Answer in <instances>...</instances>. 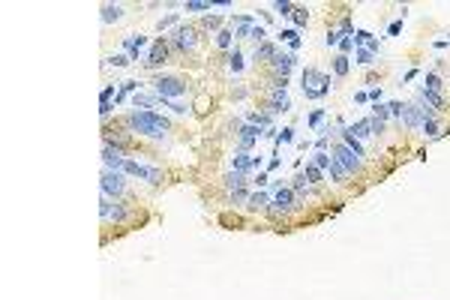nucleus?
<instances>
[{"label": "nucleus", "instance_id": "obj_1", "mask_svg": "<svg viewBox=\"0 0 450 300\" xmlns=\"http://www.w3.org/2000/svg\"><path fill=\"white\" fill-rule=\"evenodd\" d=\"M126 126L138 135H147V138H165L171 129L168 117H162L156 111H138V108L126 117Z\"/></svg>", "mask_w": 450, "mask_h": 300}, {"label": "nucleus", "instance_id": "obj_2", "mask_svg": "<svg viewBox=\"0 0 450 300\" xmlns=\"http://www.w3.org/2000/svg\"><path fill=\"white\" fill-rule=\"evenodd\" d=\"M330 93V75L315 66L303 69V96L306 99H324Z\"/></svg>", "mask_w": 450, "mask_h": 300}, {"label": "nucleus", "instance_id": "obj_3", "mask_svg": "<svg viewBox=\"0 0 450 300\" xmlns=\"http://www.w3.org/2000/svg\"><path fill=\"white\" fill-rule=\"evenodd\" d=\"M153 90H156V96L159 99H180L183 93H186V81H180V78H174V75H159L156 81H153Z\"/></svg>", "mask_w": 450, "mask_h": 300}, {"label": "nucleus", "instance_id": "obj_4", "mask_svg": "<svg viewBox=\"0 0 450 300\" xmlns=\"http://www.w3.org/2000/svg\"><path fill=\"white\" fill-rule=\"evenodd\" d=\"M123 171H102V177H99V186H102V195H108V198H120L123 192H126V183H123V177H120Z\"/></svg>", "mask_w": 450, "mask_h": 300}, {"label": "nucleus", "instance_id": "obj_5", "mask_svg": "<svg viewBox=\"0 0 450 300\" xmlns=\"http://www.w3.org/2000/svg\"><path fill=\"white\" fill-rule=\"evenodd\" d=\"M99 216H102L105 222H114V225H120V222H126V219H129V210L123 207V204L111 201L108 195H102V201H99Z\"/></svg>", "mask_w": 450, "mask_h": 300}, {"label": "nucleus", "instance_id": "obj_6", "mask_svg": "<svg viewBox=\"0 0 450 300\" xmlns=\"http://www.w3.org/2000/svg\"><path fill=\"white\" fill-rule=\"evenodd\" d=\"M171 45L177 48V51H195V45H198V36H195V27L189 24H177L174 27V36H171Z\"/></svg>", "mask_w": 450, "mask_h": 300}, {"label": "nucleus", "instance_id": "obj_7", "mask_svg": "<svg viewBox=\"0 0 450 300\" xmlns=\"http://www.w3.org/2000/svg\"><path fill=\"white\" fill-rule=\"evenodd\" d=\"M246 174H240V171H231L228 177H225V186H228V195L234 204H240V201H249V192H246Z\"/></svg>", "mask_w": 450, "mask_h": 300}, {"label": "nucleus", "instance_id": "obj_8", "mask_svg": "<svg viewBox=\"0 0 450 300\" xmlns=\"http://www.w3.org/2000/svg\"><path fill=\"white\" fill-rule=\"evenodd\" d=\"M123 174H132V177H138V180H147V183H159V180H162V171H159V168L141 165V162H135V159H126Z\"/></svg>", "mask_w": 450, "mask_h": 300}, {"label": "nucleus", "instance_id": "obj_9", "mask_svg": "<svg viewBox=\"0 0 450 300\" xmlns=\"http://www.w3.org/2000/svg\"><path fill=\"white\" fill-rule=\"evenodd\" d=\"M330 156H333V159H336V162H339V165L345 168V171H348V174H354V171H360V165H363V162H360V156H357V153H354L351 147H345V144H336V147H333V153H330Z\"/></svg>", "mask_w": 450, "mask_h": 300}, {"label": "nucleus", "instance_id": "obj_10", "mask_svg": "<svg viewBox=\"0 0 450 300\" xmlns=\"http://www.w3.org/2000/svg\"><path fill=\"white\" fill-rule=\"evenodd\" d=\"M426 117H432V111L429 108H420V105H402V123L408 126V129H423V120Z\"/></svg>", "mask_w": 450, "mask_h": 300}, {"label": "nucleus", "instance_id": "obj_11", "mask_svg": "<svg viewBox=\"0 0 450 300\" xmlns=\"http://www.w3.org/2000/svg\"><path fill=\"white\" fill-rule=\"evenodd\" d=\"M102 162H105V168H108V171H123V165H126V156H123V150H120V147H114V144H105V147H102Z\"/></svg>", "mask_w": 450, "mask_h": 300}, {"label": "nucleus", "instance_id": "obj_12", "mask_svg": "<svg viewBox=\"0 0 450 300\" xmlns=\"http://www.w3.org/2000/svg\"><path fill=\"white\" fill-rule=\"evenodd\" d=\"M270 66H273V72H276V78H288V72L294 66H297V54H282V51H276V57L270 60Z\"/></svg>", "mask_w": 450, "mask_h": 300}, {"label": "nucleus", "instance_id": "obj_13", "mask_svg": "<svg viewBox=\"0 0 450 300\" xmlns=\"http://www.w3.org/2000/svg\"><path fill=\"white\" fill-rule=\"evenodd\" d=\"M261 135H264L261 126H255V123H243V126H240V132H237V138H240V153H249V147L255 144Z\"/></svg>", "mask_w": 450, "mask_h": 300}, {"label": "nucleus", "instance_id": "obj_14", "mask_svg": "<svg viewBox=\"0 0 450 300\" xmlns=\"http://www.w3.org/2000/svg\"><path fill=\"white\" fill-rule=\"evenodd\" d=\"M294 198H297V195H294V189H291V186H282V189H276V195H273L270 204H273V210L288 213L291 207H294Z\"/></svg>", "mask_w": 450, "mask_h": 300}, {"label": "nucleus", "instance_id": "obj_15", "mask_svg": "<svg viewBox=\"0 0 450 300\" xmlns=\"http://www.w3.org/2000/svg\"><path fill=\"white\" fill-rule=\"evenodd\" d=\"M270 111H291V99H288V87H273L270 90Z\"/></svg>", "mask_w": 450, "mask_h": 300}, {"label": "nucleus", "instance_id": "obj_16", "mask_svg": "<svg viewBox=\"0 0 450 300\" xmlns=\"http://www.w3.org/2000/svg\"><path fill=\"white\" fill-rule=\"evenodd\" d=\"M258 165H261V156H252V153H237V156H231V171L246 174L249 168H258Z\"/></svg>", "mask_w": 450, "mask_h": 300}, {"label": "nucleus", "instance_id": "obj_17", "mask_svg": "<svg viewBox=\"0 0 450 300\" xmlns=\"http://www.w3.org/2000/svg\"><path fill=\"white\" fill-rule=\"evenodd\" d=\"M165 57H168V42L165 39H156L153 45H150V54H147V66H162L165 63Z\"/></svg>", "mask_w": 450, "mask_h": 300}, {"label": "nucleus", "instance_id": "obj_18", "mask_svg": "<svg viewBox=\"0 0 450 300\" xmlns=\"http://www.w3.org/2000/svg\"><path fill=\"white\" fill-rule=\"evenodd\" d=\"M255 24L258 21L252 15H237V18H234V36H237V39H249V34H252Z\"/></svg>", "mask_w": 450, "mask_h": 300}, {"label": "nucleus", "instance_id": "obj_19", "mask_svg": "<svg viewBox=\"0 0 450 300\" xmlns=\"http://www.w3.org/2000/svg\"><path fill=\"white\" fill-rule=\"evenodd\" d=\"M144 45H147V36H126L123 39V48L129 51V60H138V54L144 51Z\"/></svg>", "mask_w": 450, "mask_h": 300}, {"label": "nucleus", "instance_id": "obj_20", "mask_svg": "<svg viewBox=\"0 0 450 300\" xmlns=\"http://www.w3.org/2000/svg\"><path fill=\"white\" fill-rule=\"evenodd\" d=\"M354 45H360V48H369V51H375L378 54V39L369 34V30H354Z\"/></svg>", "mask_w": 450, "mask_h": 300}, {"label": "nucleus", "instance_id": "obj_21", "mask_svg": "<svg viewBox=\"0 0 450 300\" xmlns=\"http://www.w3.org/2000/svg\"><path fill=\"white\" fill-rule=\"evenodd\" d=\"M342 144H345V147H351L357 156H366V147H363V141H360V138H357V135H354L348 126H342Z\"/></svg>", "mask_w": 450, "mask_h": 300}, {"label": "nucleus", "instance_id": "obj_22", "mask_svg": "<svg viewBox=\"0 0 450 300\" xmlns=\"http://www.w3.org/2000/svg\"><path fill=\"white\" fill-rule=\"evenodd\" d=\"M423 102H426L429 111H444V105H447L438 90H426V87H423Z\"/></svg>", "mask_w": 450, "mask_h": 300}, {"label": "nucleus", "instance_id": "obj_23", "mask_svg": "<svg viewBox=\"0 0 450 300\" xmlns=\"http://www.w3.org/2000/svg\"><path fill=\"white\" fill-rule=\"evenodd\" d=\"M123 18V6L120 3H105L102 6V24H111V21H120Z\"/></svg>", "mask_w": 450, "mask_h": 300}, {"label": "nucleus", "instance_id": "obj_24", "mask_svg": "<svg viewBox=\"0 0 450 300\" xmlns=\"http://www.w3.org/2000/svg\"><path fill=\"white\" fill-rule=\"evenodd\" d=\"M375 57H378V54H375V51H369V48H354V60H357L360 66H372V63H375Z\"/></svg>", "mask_w": 450, "mask_h": 300}, {"label": "nucleus", "instance_id": "obj_25", "mask_svg": "<svg viewBox=\"0 0 450 300\" xmlns=\"http://www.w3.org/2000/svg\"><path fill=\"white\" fill-rule=\"evenodd\" d=\"M156 102H159L156 93H153V96H147V93H135V96H132V105H135V108H144V111H147V108H153Z\"/></svg>", "mask_w": 450, "mask_h": 300}, {"label": "nucleus", "instance_id": "obj_26", "mask_svg": "<svg viewBox=\"0 0 450 300\" xmlns=\"http://www.w3.org/2000/svg\"><path fill=\"white\" fill-rule=\"evenodd\" d=\"M273 57H276V45H270V42L255 45V60H273Z\"/></svg>", "mask_w": 450, "mask_h": 300}, {"label": "nucleus", "instance_id": "obj_27", "mask_svg": "<svg viewBox=\"0 0 450 300\" xmlns=\"http://www.w3.org/2000/svg\"><path fill=\"white\" fill-rule=\"evenodd\" d=\"M216 45H219L222 51H228V48L234 45V30H231V27H222V30L216 34Z\"/></svg>", "mask_w": 450, "mask_h": 300}, {"label": "nucleus", "instance_id": "obj_28", "mask_svg": "<svg viewBox=\"0 0 450 300\" xmlns=\"http://www.w3.org/2000/svg\"><path fill=\"white\" fill-rule=\"evenodd\" d=\"M243 66H246V60H243V54H240V51L234 48V51L228 54V69H231V72L237 75V72H243Z\"/></svg>", "mask_w": 450, "mask_h": 300}, {"label": "nucleus", "instance_id": "obj_29", "mask_svg": "<svg viewBox=\"0 0 450 300\" xmlns=\"http://www.w3.org/2000/svg\"><path fill=\"white\" fill-rule=\"evenodd\" d=\"M348 66H351V57L348 54H336L333 57V72L336 75H348Z\"/></svg>", "mask_w": 450, "mask_h": 300}, {"label": "nucleus", "instance_id": "obj_30", "mask_svg": "<svg viewBox=\"0 0 450 300\" xmlns=\"http://www.w3.org/2000/svg\"><path fill=\"white\" fill-rule=\"evenodd\" d=\"M279 39H282V42H288V45H291V54H294V51L300 48V42H303L297 30H279Z\"/></svg>", "mask_w": 450, "mask_h": 300}, {"label": "nucleus", "instance_id": "obj_31", "mask_svg": "<svg viewBox=\"0 0 450 300\" xmlns=\"http://www.w3.org/2000/svg\"><path fill=\"white\" fill-rule=\"evenodd\" d=\"M330 162H333V156H330L327 150H315V153H312V165H315V168L327 171V168H330Z\"/></svg>", "mask_w": 450, "mask_h": 300}, {"label": "nucleus", "instance_id": "obj_32", "mask_svg": "<svg viewBox=\"0 0 450 300\" xmlns=\"http://www.w3.org/2000/svg\"><path fill=\"white\" fill-rule=\"evenodd\" d=\"M327 171H330V177H333V180H336V183H348V171H345V168L339 165V162H336V159H333V162H330V168H327Z\"/></svg>", "mask_w": 450, "mask_h": 300}, {"label": "nucleus", "instance_id": "obj_33", "mask_svg": "<svg viewBox=\"0 0 450 300\" xmlns=\"http://www.w3.org/2000/svg\"><path fill=\"white\" fill-rule=\"evenodd\" d=\"M264 204H270L267 192H252V195H249V201H246V207H249V210H261Z\"/></svg>", "mask_w": 450, "mask_h": 300}, {"label": "nucleus", "instance_id": "obj_34", "mask_svg": "<svg viewBox=\"0 0 450 300\" xmlns=\"http://www.w3.org/2000/svg\"><path fill=\"white\" fill-rule=\"evenodd\" d=\"M135 90H138V81H120V93L114 96V105H117V102H123L129 93H135Z\"/></svg>", "mask_w": 450, "mask_h": 300}, {"label": "nucleus", "instance_id": "obj_35", "mask_svg": "<svg viewBox=\"0 0 450 300\" xmlns=\"http://www.w3.org/2000/svg\"><path fill=\"white\" fill-rule=\"evenodd\" d=\"M423 87H426V90H438V93H441V87H444V84H441L438 72H426V78H423Z\"/></svg>", "mask_w": 450, "mask_h": 300}, {"label": "nucleus", "instance_id": "obj_36", "mask_svg": "<svg viewBox=\"0 0 450 300\" xmlns=\"http://www.w3.org/2000/svg\"><path fill=\"white\" fill-rule=\"evenodd\" d=\"M183 9H186V12H207V9H210V0H186Z\"/></svg>", "mask_w": 450, "mask_h": 300}, {"label": "nucleus", "instance_id": "obj_37", "mask_svg": "<svg viewBox=\"0 0 450 300\" xmlns=\"http://www.w3.org/2000/svg\"><path fill=\"white\" fill-rule=\"evenodd\" d=\"M322 174H324V171H322V168H315L312 162L303 168V177H306V183H322Z\"/></svg>", "mask_w": 450, "mask_h": 300}, {"label": "nucleus", "instance_id": "obj_38", "mask_svg": "<svg viewBox=\"0 0 450 300\" xmlns=\"http://www.w3.org/2000/svg\"><path fill=\"white\" fill-rule=\"evenodd\" d=\"M357 138H369L372 135V126H369V120H360V123H354V126H348Z\"/></svg>", "mask_w": 450, "mask_h": 300}, {"label": "nucleus", "instance_id": "obj_39", "mask_svg": "<svg viewBox=\"0 0 450 300\" xmlns=\"http://www.w3.org/2000/svg\"><path fill=\"white\" fill-rule=\"evenodd\" d=\"M273 9H276V12H279L282 18L294 15V3H291V0H276V3H273Z\"/></svg>", "mask_w": 450, "mask_h": 300}, {"label": "nucleus", "instance_id": "obj_40", "mask_svg": "<svg viewBox=\"0 0 450 300\" xmlns=\"http://www.w3.org/2000/svg\"><path fill=\"white\" fill-rule=\"evenodd\" d=\"M291 18H294V24H297V27H306V21H309L306 6H294V15H291Z\"/></svg>", "mask_w": 450, "mask_h": 300}, {"label": "nucleus", "instance_id": "obj_41", "mask_svg": "<svg viewBox=\"0 0 450 300\" xmlns=\"http://www.w3.org/2000/svg\"><path fill=\"white\" fill-rule=\"evenodd\" d=\"M204 27L213 30V34H219L222 30V15H204Z\"/></svg>", "mask_w": 450, "mask_h": 300}, {"label": "nucleus", "instance_id": "obj_42", "mask_svg": "<svg viewBox=\"0 0 450 300\" xmlns=\"http://www.w3.org/2000/svg\"><path fill=\"white\" fill-rule=\"evenodd\" d=\"M246 123H255V126H270V114H267V111H264V114L252 111V114L246 117Z\"/></svg>", "mask_w": 450, "mask_h": 300}, {"label": "nucleus", "instance_id": "obj_43", "mask_svg": "<svg viewBox=\"0 0 450 300\" xmlns=\"http://www.w3.org/2000/svg\"><path fill=\"white\" fill-rule=\"evenodd\" d=\"M423 132L429 135V138H438V135H441L438 123H435V117H426V120H423Z\"/></svg>", "mask_w": 450, "mask_h": 300}, {"label": "nucleus", "instance_id": "obj_44", "mask_svg": "<svg viewBox=\"0 0 450 300\" xmlns=\"http://www.w3.org/2000/svg\"><path fill=\"white\" fill-rule=\"evenodd\" d=\"M306 186H309V183H306V177H303V171H300V174L294 177L291 189H294V195H306Z\"/></svg>", "mask_w": 450, "mask_h": 300}, {"label": "nucleus", "instance_id": "obj_45", "mask_svg": "<svg viewBox=\"0 0 450 300\" xmlns=\"http://www.w3.org/2000/svg\"><path fill=\"white\" fill-rule=\"evenodd\" d=\"M372 117L384 123L387 117H390V108H387V105H381V102H375V105H372Z\"/></svg>", "mask_w": 450, "mask_h": 300}, {"label": "nucleus", "instance_id": "obj_46", "mask_svg": "<svg viewBox=\"0 0 450 300\" xmlns=\"http://www.w3.org/2000/svg\"><path fill=\"white\" fill-rule=\"evenodd\" d=\"M105 63H108V66H129L132 60H129V54L123 51V54H114V57H108Z\"/></svg>", "mask_w": 450, "mask_h": 300}, {"label": "nucleus", "instance_id": "obj_47", "mask_svg": "<svg viewBox=\"0 0 450 300\" xmlns=\"http://www.w3.org/2000/svg\"><path fill=\"white\" fill-rule=\"evenodd\" d=\"M159 30H168V27H177V12H171V15H165L159 18V24H156Z\"/></svg>", "mask_w": 450, "mask_h": 300}, {"label": "nucleus", "instance_id": "obj_48", "mask_svg": "<svg viewBox=\"0 0 450 300\" xmlns=\"http://www.w3.org/2000/svg\"><path fill=\"white\" fill-rule=\"evenodd\" d=\"M291 141H294V129H291V126L279 129V135H276V144H291Z\"/></svg>", "mask_w": 450, "mask_h": 300}, {"label": "nucleus", "instance_id": "obj_49", "mask_svg": "<svg viewBox=\"0 0 450 300\" xmlns=\"http://www.w3.org/2000/svg\"><path fill=\"white\" fill-rule=\"evenodd\" d=\"M264 36H267V30H264V24H255V27H252V34H249V39H255L258 45H261V42H264Z\"/></svg>", "mask_w": 450, "mask_h": 300}, {"label": "nucleus", "instance_id": "obj_50", "mask_svg": "<svg viewBox=\"0 0 450 300\" xmlns=\"http://www.w3.org/2000/svg\"><path fill=\"white\" fill-rule=\"evenodd\" d=\"M324 42L333 48V45H339V42H342V34H339V30H327V39H324Z\"/></svg>", "mask_w": 450, "mask_h": 300}, {"label": "nucleus", "instance_id": "obj_51", "mask_svg": "<svg viewBox=\"0 0 450 300\" xmlns=\"http://www.w3.org/2000/svg\"><path fill=\"white\" fill-rule=\"evenodd\" d=\"M322 120H324V108H315V111L309 114V126H318Z\"/></svg>", "mask_w": 450, "mask_h": 300}, {"label": "nucleus", "instance_id": "obj_52", "mask_svg": "<svg viewBox=\"0 0 450 300\" xmlns=\"http://www.w3.org/2000/svg\"><path fill=\"white\" fill-rule=\"evenodd\" d=\"M111 96H114V84L102 87V93H99V102H111Z\"/></svg>", "mask_w": 450, "mask_h": 300}, {"label": "nucleus", "instance_id": "obj_53", "mask_svg": "<svg viewBox=\"0 0 450 300\" xmlns=\"http://www.w3.org/2000/svg\"><path fill=\"white\" fill-rule=\"evenodd\" d=\"M351 48H354V39H351V36H345V39L339 42V51H342V54H348Z\"/></svg>", "mask_w": 450, "mask_h": 300}, {"label": "nucleus", "instance_id": "obj_54", "mask_svg": "<svg viewBox=\"0 0 450 300\" xmlns=\"http://www.w3.org/2000/svg\"><path fill=\"white\" fill-rule=\"evenodd\" d=\"M111 111H114V102H99V114L102 117H108Z\"/></svg>", "mask_w": 450, "mask_h": 300}, {"label": "nucleus", "instance_id": "obj_55", "mask_svg": "<svg viewBox=\"0 0 450 300\" xmlns=\"http://www.w3.org/2000/svg\"><path fill=\"white\" fill-rule=\"evenodd\" d=\"M387 108H390L393 117H402V102H387Z\"/></svg>", "mask_w": 450, "mask_h": 300}, {"label": "nucleus", "instance_id": "obj_56", "mask_svg": "<svg viewBox=\"0 0 450 300\" xmlns=\"http://www.w3.org/2000/svg\"><path fill=\"white\" fill-rule=\"evenodd\" d=\"M387 34H390V36H399V34H402V21H393V24L387 27Z\"/></svg>", "mask_w": 450, "mask_h": 300}, {"label": "nucleus", "instance_id": "obj_57", "mask_svg": "<svg viewBox=\"0 0 450 300\" xmlns=\"http://www.w3.org/2000/svg\"><path fill=\"white\" fill-rule=\"evenodd\" d=\"M366 96L372 102H381V87H372V90H366Z\"/></svg>", "mask_w": 450, "mask_h": 300}, {"label": "nucleus", "instance_id": "obj_58", "mask_svg": "<svg viewBox=\"0 0 450 300\" xmlns=\"http://www.w3.org/2000/svg\"><path fill=\"white\" fill-rule=\"evenodd\" d=\"M282 165V159H279V156H273V159H270V162H267V171H276V168Z\"/></svg>", "mask_w": 450, "mask_h": 300}, {"label": "nucleus", "instance_id": "obj_59", "mask_svg": "<svg viewBox=\"0 0 450 300\" xmlns=\"http://www.w3.org/2000/svg\"><path fill=\"white\" fill-rule=\"evenodd\" d=\"M267 180H270V177H267V171H261V174H258V180H255V183H258V186H267Z\"/></svg>", "mask_w": 450, "mask_h": 300}, {"label": "nucleus", "instance_id": "obj_60", "mask_svg": "<svg viewBox=\"0 0 450 300\" xmlns=\"http://www.w3.org/2000/svg\"><path fill=\"white\" fill-rule=\"evenodd\" d=\"M324 147H327V138H324V135H318V141H315V150H324Z\"/></svg>", "mask_w": 450, "mask_h": 300}]
</instances>
